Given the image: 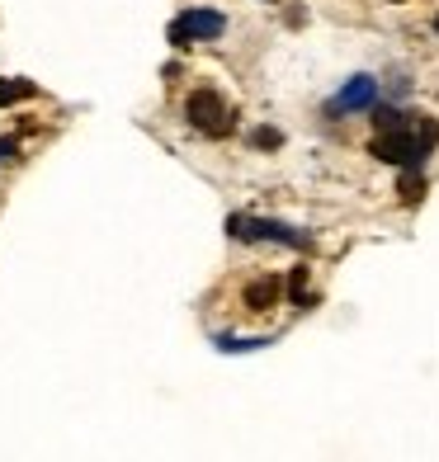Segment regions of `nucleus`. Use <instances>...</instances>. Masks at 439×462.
I'll use <instances>...</instances> for the list:
<instances>
[{
  "label": "nucleus",
  "instance_id": "2eb2a0df",
  "mask_svg": "<svg viewBox=\"0 0 439 462\" xmlns=\"http://www.w3.org/2000/svg\"><path fill=\"white\" fill-rule=\"evenodd\" d=\"M434 29H439V14H434Z\"/></svg>",
  "mask_w": 439,
  "mask_h": 462
},
{
  "label": "nucleus",
  "instance_id": "4468645a",
  "mask_svg": "<svg viewBox=\"0 0 439 462\" xmlns=\"http://www.w3.org/2000/svg\"><path fill=\"white\" fill-rule=\"evenodd\" d=\"M250 142H256V146H279L284 137H279L275 128H260V133H256V137H250Z\"/></svg>",
  "mask_w": 439,
  "mask_h": 462
},
{
  "label": "nucleus",
  "instance_id": "ddd939ff",
  "mask_svg": "<svg viewBox=\"0 0 439 462\" xmlns=\"http://www.w3.org/2000/svg\"><path fill=\"white\" fill-rule=\"evenodd\" d=\"M14 161H19V142L5 137V142H0V165H14Z\"/></svg>",
  "mask_w": 439,
  "mask_h": 462
},
{
  "label": "nucleus",
  "instance_id": "f8f14e48",
  "mask_svg": "<svg viewBox=\"0 0 439 462\" xmlns=\"http://www.w3.org/2000/svg\"><path fill=\"white\" fill-rule=\"evenodd\" d=\"M288 298H293V302H298V307L307 302V269H298V274H293V279H288Z\"/></svg>",
  "mask_w": 439,
  "mask_h": 462
},
{
  "label": "nucleus",
  "instance_id": "f03ea898",
  "mask_svg": "<svg viewBox=\"0 0 439 462\" xmlns=\"http://www.w3.org/2000/svg\"><path fill=\"white\" fill-rule=\"evenodd\" d=\"M184 118H190V128H199L203 137H227L232 133V109H227L222 95H213V90H194L190 104H184Z\"/></svg>",
  "mask_w": 439,
  "mask_h": 462
},
{
  "label": "nucleus",
  "instance_id": "6e6552de",
  "mask_svg": "<svg viewBox=\"0 0 439 462\" xmlns=\"http://www.w3.org/2000/svg\"><path fill=\"white\" fill-rule=\"evenodd\" d=\"M397 194H402V203H421V194H425L421 171H402V180H397Z\"/></svg>",
  "mask_w": 439,
  "mask_h": 462
},
{
  "label": "nucleus",
  "instance_id": "9d476101",
  "mask_svg": "<svg viewBox=\"0 0 439 462\" xmlns=\"http://www.w3.org/2000/svg\"><path fill=\"white\" fill-rule=\"evenodd\" d=\"M373 128H378V133H397V128H406V114L383 104V109H373Z\"/></svg>",
  "mask_w": 439,
  "mask_h": 462
},
{
  "label": "nucleus",
  "instance_id": "39448f33",
  "mask_svg": "<svg viewBox=\"0 0 439 462\" xmlns=\"http://www.w3.org/2000/svg\"><path fill=\"white\" fill-rule=\"evenodd\" d=\"M373 99H378V80L373 76H354L341 86V95L331 99V114H354V109H373Z\"/></svg>",
  "mask_w": 439,
  "mask_h": 462
},
{
  "label": "nucleus",
  "instance_id": "9b49d317",
  "mask_svg": "<svg viewBox=\"0 0 439 462\" xmlns=\"http://www.w3.org/2000/svg\"><path fill=\"white\" fill-rule=\"evenodd\" d=\"M265 345H269L265 335H256V340H232V335H222V340H218L222 354H246V349H265Z\"/></svg>",
  "mask_w": 439,
  "mask_h": 462
},
{
  "label": "nucleus",
  "instance_id": "0eeeda50",
  "mask_svg": "<svg viewBox=\"0 0 439 462\" xmlns=\"http://www.w3.org/2000/svg\"><path fill=\"white\" fill-rule=\"evenodd\" d=\"M411 133H416V142H421V152H425V156L439 146V123H434V118H425V114H416Z\"/></svg>",
  "mask_w": 439,
  "mask_h": 462
},
{
  "label": "nucleus",
  "instance_id": "20e7f679",
  "mask_svg": "<svg viewBox=\"0 0 439 462\" xmlns=\"http://www.w3.org/2000/svg\"><path fill=\"white\" fill-rule=\"evenodd\" d=\"M227 19L218 10H184L175 24H171V43L175 48H190V43H208V38H222Z\"/></svg>",
  "mask_w": 439,
  "mask_h": 462
},
{
  "label": "nucleus",
  "instance_id": "7ed1b4c3",
  "mask_svg": "<svg viewBox=\"0 0 439 462\" xmlns=\"http://www.w3.org/2000/svg\"><path fill=\"white\" fill-rule=\"evenodd\" d=\"M373 156L388 161V165H402V171H421V161H425L421 142H416V133H411V123H406V128H397V133H378V137H373Z\"/></svg>",
  "mask_w": 439,
  "mask_h": 462
},
{
  "label": "nucleus",
  "instance_id": "1a4fd4ad",
  "mask_svg": "<svg viewBox=\"0 0 439 462\" xmlns=\"http://www.w3.org/2000/svg\"><path fill=\"white\" fill-rule=\"evenodd\" d=\"M38 86L33 80H0V104H19V99H33Z\"/></svg>",
  "mask_w": 439,
  "mask_h": 462
},
{
  "label": "nucleus",
  "instance_id": "423d86ee",
  "mask_svg": "<svg viewBox=\"0 0 439 462\" xmlns=\"http://www.w3.org/2000/svg\"><path fill=\"white\" fill-rule=\"evenodd\" d=\"M279 298H284V283H279L275 274H265V279H256V283L246 288V307H250V311H269Z\"/></svg>",
  "mask_w": 439,
  "mask_h": 462
},
{
  "label": "nucleus",
  "instance_id": "f257e3e1",
  "mask_svg": "<svg viewBox=\"0 0 439 462\" xmlns=\"http://www.w3.org/2000/svg\"><path fill=\"white\" fill-rule=\"evenodd\" d=\"M227 231H232L237 241H279V245H293V250L312 245L307 231L288 226V222H275V217H246V213H237V217H227Z\"/></svg>",
  "mask_w": 439,
  "mask_h": 462
}]
</instances>
